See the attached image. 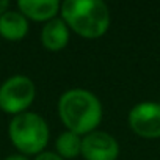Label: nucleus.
Wrapping results in <instances>:
<instances>
[{
    "label": "nucleus",
    "mask_w": 160,
    "mask_h": 160,
    "mask_svg": "<svg viewBox=\"0 0 160 160\" xmlns=\"http://www.w3.org/2000/svg\"><path fill=\"white\" fill-rule=\"evenodd\" d=\"M28 30V19L19 10H8L0 16V36L7 41H22Z\"/></svg>",
    "instance_id": "9"
},
{
    "label": "nucleus",
    "mask_w": 160,
    "mask_h": 160,
    "mask_svg": "<svg viewBox=\"0 0 160 160\" xmlns=\"http://www.w3.org/2000/svg\"><path fill=\"white\" fill-rule=\"evenodd\" d=\"M127 124L130 130L141 138H160V104L152 101L135 104L129 110Z\"/></svg>",
    "instance_id": "5"
},
{
    "label": "nucleus",
    "mask_w": 160,
    "mask_h": 160,
    "mask_svg": "<svg viewBox=\"0 0 160 160\" xmlns=\"http://www.w3.org/2000/svg\"><path fill=\"white\" fill-rule=\"evenodd\" d=\"M3 160H28V157L24 154H11V155L5 157Z\"/></svg>",
    "instance_id": "12"
},
{
    "label": "nucleus",
    "mask_w": 160,
    "mask_h": 160,
    "mask_svg": "<svg viewBox=\"0 0 160 160\" xmlns=\"http://www.w3.org/2000/svg\"><path fill=\"white\" fill-rule=\"evenodd\" d=\"M80 155L85 160H118L119 143L112 133L98 129L82 138Z\"/></svg>",
    "instance_id": "6"
},
{
    "label": "nucleus",
    "mask_w": 160,
    "mask_h": 160,
    "mask_svg": "<svg viewBox=\"0 0 160 160\" xmlns=\"http://www.w3.org/2000/svg\"><path fill=\"white\" fill-rule=\"evenodd\" d=\"M57 112L66 130L80 137L98 130L104 116L101 99L85 88H71L64 91L58 99Z\"/></svg>",
    "instance_id": "1"
},
{
    "label": "nucleus",
    "mask_w": 160,
    "mask_h": 160,
    "mask_svg": "<svg viewBox=\"0 0 160 160\" xmlns=\"http://www.w3.org/2000/svg\"><path fill=\"white\" fill-rule=\"evenodd\" d=\"M36 98L35 82L22 74L8 77L0 85V110L8 115H21L28 112V107Z\"/></svg>",
    "instance_id": "4"
},
{
    "label": "nucleus",
    "mask_w": 160,
    "mask_h": 160,
    "mask_svg": "<svg viewBox=\"0 0 160 160\" xmlns=\"http://www.w3.org/2000/svg\"><path fill=\"white\" fill-rule=\"evenodd\" d=\"M35 160H64V158H61L55 151H44V152L35 155Z\"/></svg>",
    "instance_id": "11"
},
{
    "label": "nucleus",
    "mask_w": 160,
    "mask_h": 160,
    "mask_svg": "<svg viewBox=\"0 0 160 160\" xmlns=\"http://www.w3.org/2000/svg\"><path fill=\"white\" fill-rule=\"evenodd\" d=\"M82 138L74 132L64 130L55 138V152L61 158H75L82 154Z\"/></svg>",
    "instance_id": "10"
},
{
    "label": "nucleus",
    "mask_w": 160,
    "mask_h": 160,
    "mask_svg": "<svg viewBox=\"0 0 160 160\" xmlns=\"http://www.w3.org/2000/svg\"><path fill=\"white\" fill-rule=\"evenodd\" d=\"M69 38H71V30L60 16L46 22L41 28V44L44 49L50 52L63 50L68 46Z\"/></svg>",
    "instance_id": "8"
},
{
    "label": "nucleus",
    "mask_w": 160,
    "mask_h": 160,
    "mask_svg": "<svg viewBox=\"0 0 160 160\" xmlns=\"http://www.w3.org/2000/svg\"><path fill=\"white\" fill-rule=\"evenodd\" d=\"M60 18L69 30L85 39L104 36L112 24L110 8L102 0H64L60 8Z\"/></svg>",
    "instance_id": "2"
},
{
    "label": "nucleus",
    "mask_w": 160,
    "mask_h": 160,
    "mask_svg": "<svg viewBox=\"0 0 160 160\" xmlns=\"http://www.w3.org/2000/svg\"><path fill=\"white\" fill-rule=\"evenodd\" d=\"M61 3L58 0H19L18 10L32 21L49 22L60 14Z\"/></svg>",
    "instance_id": "7"
},
{
    "label": "nucleus",
    "mask_w": 160,
    "mask_h": 160,
    "mask_svg": "<svg viewBox=\"0 0 160 160\" xmlns=\"http://www.w3.org/2000/svg\"><path fill=\"white\" fill-rule=\"evenodd\" d=\"M10 10V2L8 0H0V16H2L3 13H7Z\"/></svg>",
    "instance_id": "13"
},
{
    "label": "nucleus",
    "mask_w": 160,
    "mask_h": 160,
    "mask_svg": "<svg viewBox=\"0 0 160 160\" xmlns=\"http://www.w3.org/2000/svg\"><path fill=\"white\" fill-rule=\"evenodd\" d=\"M8 137L13 146L24 155H38L46 151L50 138L47 121L35 112H24L11 118Z\"/></svg>",
    "instance_id": "3"
}]
</instances>
